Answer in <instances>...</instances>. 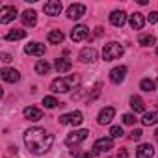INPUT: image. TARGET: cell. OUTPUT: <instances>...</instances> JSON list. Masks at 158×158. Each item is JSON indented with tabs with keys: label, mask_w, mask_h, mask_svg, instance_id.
I'll use <instances>...</instances> for the list:
<instances>
[{
	"label": "cell",
	"mask_w": 158,
	"mask_h": 158,
	"mask_svg": "<svg viewBox=\"0 0 158 158\" xmlns=\"http://www.w3.org/2000/svg\"><path fill=\"white\" fill-rule=\"evenodd\" d=\"M52 141H54V136L41 127H32L24 132V143L28 151L34 154H45L52 147Z\"/></svg>",
	"instance_id": "obj_1"
},
{
	"label": "cell",
	"mask_w": 158,
	"mask_h": 158,
	"mask_svg": "<svg viewBox=\"0 0 158 158\" xmlns=\"http://www.w3.org/2000/svg\"><path fill=\"white\" fill-rule=\"evenodd\" d=\"M76 84H78V76H74V74H71V76H60V78H56V80L50 82V89L54 93H67Z\"/></svg>",
	"instance_id": "obj_2"
},
{
	"label": "cell",
	"mask_w": 158,
	"mask_h": 158,
	"mask_svg": "<svg viewBox=\"0 0 158 158\" xmlns=\"http://www.w3.org/2000/svg\"><path fill=\"white\" fill-rule=\"evenodd\" d=\"M123 52H125L123 45L117 43V41H112V43H108V45L102 48V58H104V61H112V60L121 58Z\"/></svg>",
	"instance_id": "obj_3"
},
{
	"label": "cell",
	"mask_w": 158,
	"mask_h": 158,
	"mask_svg": "<svg viewBox=\"0 0 158 158\" xmlns=\"http://www.w3.org/2000/svg\"><path fill=\"white\" fill-rule=\"evenodd\" d=\"M114 149V138H99L93 143V154H102Z\"/></svg>",
	"instance_id": "obj_4"
},
{
	"label": "cell",
	"mask_w": 158,
	"mask_h": 158,
	"mask_svg": "<svg viewBox=\"0 0 158 158\" xmlns=\"http://www.w3.org/2000/svg\"><path fill=\"white\" fill-rule=\"evenodd\" d=\"M84 121V115L82 112H71V114H65L60 117V125H73V127H78L82 125Z\"/></svg>",
	"instance_id": "obj_5"
},
{
	"label": "cell",
	"mask_w": 158,
	"mask_h": 158,
	"mask_svg": "<svg viewBox=\"0 0 158 158\" xmlns=\"http://www.w3.org/2000/svg\"><path fill=\"white\" fill-rule=\"evenodd\" d=\"M88 130H74V132H71V134H67V138H65V143L67 145H78V143H82L86 138H88Z\"/></svg>",
	"instance_id": "obj_6"
},
{
	"label": "cell",
	"mask_w": 158,
	"mask_h": 158,
	"mask_svg": "<svg viewBox=\"0 0 158 158\" xmlns=\"http://www.w3.org/2000/svg\"><path fill=\"white\" fill-rule=\"evenodd\" d=\"M88 34H89L88 26H84V24H76V26L71 30V39H73L74 43H80V41L88 39Z\"/></svg>",
	"instance_id": "obj_7"
},
{
	"label": "cell",
	"mask_w": 158,
	"mask_h": 158,
	"mask_svg": "<svg viewBox=\"0 0 158 158\" xmlns=\"http://www.w3.org/2000/svg\"><path fill=\"white\" fill-rule=\"evenodd\" d=\"M97 58H99V52H97L93 47L82 48L80 54H78V60H80L82 63H93V61H97Z\"/></svg>",
	"instance_id": "obj_8"
},
{
	"label": "cell",
	"mask_w": 158,
	"mask_h": 158,
	"mask_svg": "<svg viewBox=\"0 0 158 158\" xmlns=\"http://www.w3.org/2000/svg\"><path fill=\"white\" fill-rule=\"evenodd\" d=\"M15 17H17V8H13V6H4L0 10V24H8V23L15 21Z\"/></svg>",
	"instance_id": "obj_9"
},
{
	"label": "cell",
	"mask_w": 158,
	"mask_h": 158,
	"mask_svg": "<svg viewBox=\"0 0 158 158\" xmlns=\"http://www.w3.org/2000/svg\"><path fill=\"white\" fill-rule=\"evenodd\" d=\"M84 13H86V6H84V4H71V6L67 8V17L73 19V21L80 19Z\"/></svg>",
	"instance_id": "obj_10"
},
{
	"label": "cell",
	"mask_w": 158,
	"mask_h": 158,
	"mask_svg": "<svg viewBox=\"0 0 158 158\" xmlns=\"http://www.w3.org/2000/svg\"><path fill=\"white\" fill-rule=\"evenodd\" d=\"M125 74H127V67L125 65H119V67H114L110 71V80L114 84H121L125 80Z\"/></svg>",
	"instance_id": "obj_11"
},
{
	"label": "cell",
	"mask_w": 158,
	"mask_h": 158,
	"mask_svg": "<svg viewBox=\"0 0 158 158\" xmlns=\"http://www.w3.org/2000/svg\"><path fill=\"white\" fill-rule=\"evenodd\" d=\"M114 115H115V108H112V106H106V108H102L101 110V114H99V125H110V121L114 119Z\"/></svg>",
	"instance_id": "obj_12"
},
{
	"label": "cell",
	"mask_w": 158,
	"mask_h": 158,
	"mask_svg": "<svg viewBox=\"0 0 158 158\" xmlns=\"http://www.w3.org/2000/svg\"><path fill=\"white\" fill-rule=\"evenodd\" d=\"M61 10H63V6H61L60 0H50V2L45 4V13H47V15H52V17H54V15H60Z\"/></svg>",
	"instance_id": "obj_13"
},
{
	"label": "cell",
	"mask_w": 158,
	"mask_h": 158,
	"mask_svg": "<svg viewBox=\"0 0 158 158\" xmlns=\"http://www.w3.org/2000/svg\"><path fill=\"white\" fill-rule=\"evenodd\" d=\"M128 23H130V28H132V30H141V28H143V24H145V17H143V13L136 11V13H132V15H130Z\"/></svg>",
	"instance_id": "obj_14"
},
{
	"label": "cell",
	"mask_w": 158,
	"mask_h": 158,
	"mask_svg": "<svg viewBox=\"0 0 158 158\" xmlns=\"http://www.w3.org/2000/svg\"><path fill=\"white\" fill-rule=\"evenodd\" d=\"M24 52L26 54H30V56H43L45 54V45H41V43H28L26 47H24Z\"/></svg>",
	"instance_id": "obj_15"
},
{
	"label": "cell",
	"mask_w": 158,
	"mask_h": 158,
	"mask_svg": "<svg viewBox=\"0 0 158 158\" xmlns=\"http://www.w3.org/2000/svg\"><path fill=\"white\" fill-rule=\"evenodd\" d=\"M152 154H154V147L149 143H141L136 149V158H152Z\"/></svg>",
	"instance_id": "obj_16"
},
{
	"label": "cell",
	"mask_w": 158,
	"mask_h": 158,
	"mask_svg": "<svg viewBox=\"0 0 158 158\" xmlns=\"http://www.w3.org/2000/svg\"><path fill=\"white\" fill-rule=\"evenodd\" d=\"M2 78L6 82H10V84H17L19 80H21V74H19V71H15V69H2Z\"/></svg>",
	"instance_id": "obj_17"
},
{
	"label": "cell",
	"mask_w": 158,
	"mask_h": 158,
	"mask_svg": "<svg viewBox=\"0 0 158 158\" xmlns=\"http://www.w3.org/2000/svg\"><path fill=\"white\" fill-rule=\"evenodd\" d=\"M24 117L30 119V121H39L43 117V110L41 108H35V106H26L24 108Z\"/></svg>",
	"instance_id": "obj_18"
},
{
	"label": "cell",
	"mask_w": 158,
	"mask_h": 158,
	"mask_svg": "<svg viewBox=\"0 0 158 158\" xmlns=\"http://www.w3.org/2000/svg\"><path fill=\"white\" fill-rule=\"evenodd\" d=\"M110 23H112L114 26H123V24L127 23V13H125L123 10L112 11V15H110Z\"/></svg>",
	"instance_id": "obj_19"
},
{
	"label": "cell",
	"mask_w": 158,
	"mask_h": 158,
	"mask_svg": "<svg viewBox=\"0 0 158 158\" xmlns=\"http://www.w3.org/2000/svg\"><path fill=\"white\" fill-rule=\"evenodd\" d=\"M21 19H23V23H24V26H35V23H37V13H35L34 10H26V11L21 15Z\"/></svg>",
	"instance_id": "obj_20"
},
{
	"label": "cell",
	"mask_w": 158,
	"mask_h": 158,
	"mask_svg": "<svg viewBox=\"0 0 158 158\" xmlns=\"http://www.w3.org/2000/svg\"><path fill=\"white\" fill-rule=\"evenodd\" d=\"M71 67H73V63L65 58H56L54 60V69L58 73H67V71H71Z\"/></svg>",
	"instance_id": "obj_21"
},
{
	"label": "cell",
	"mask_w": 158,
	"mask_h": 158,
	"mask_svg": "<svg viewBox=\"0 0 158 158\" xmlns=\"http://www.w3.org/2000/svg\"><path fill=\"white\" fill-rule=\"evenodd\" d=\"M130 108L134 110V114H139V112H145V102L141 101V97L134 95L130 97Z\"/></svg>",
	"instance_id": "obj_22"
},
{
	"label": "cell",
	"mask_w": 158,
	"mask_h": 158,
	"mask_svg": "<svg viewBox=\"0 0 158 158\" xmlns=\"http://www.w3.org/2000/svg\"><path fill=\"white\" fill-rule=\"evenodd\" d=\"M47 41H48L50 45H60V43L63 41V32H61V30H52V32H48Z\"/></svg>",
	"instance_id": "obj_23"
},
{
	"label": "cell",
	"mask_w": 158,
	"mask_h": 158,
	"mask_svg": "<svg viewBox=\"0 0 158 158\" xmlns=\"http://www.w3.org/2000/svg\"><path fill=\"white\" fill-rule=\"evenodd\" d=\"M138 43H139L141 47H152V45L156 43V39H154V35H152V34H139Z\"/></svg>",
	"instance_id": "obj_24"
},
{
	"label": "cell",
	"mask_w": 158,
	"mask_h": 158,
	"mask_svg": "<svg viewBox=\"0 0 158 158\" xmlns=\"http://www.w3.org/2000/svg\"><path fill=\"white\" fill-rule=\"evenodd\" d=\"M141 123H143L145 127L156 125V123H158V110H154V112H149V114H145V115H143V119H141Z\"/></svg>",
	"instance_id": "obj_25"
},
{
	"label": "cell",
	"mask_w": 158,
	"mask_h": 158,
	"mask_svg": "<svg viewBox=\"0 0 158 158\" xmlns=\"http://www.w3.org/2000/svg\"><path fill=\"white\" fill-rule=\"evenodd\" d=\"M24 37H26L24 30H10L6 34V41H19V39H24Z\"/></svg>",
	"instance_id": "obj_26"
},
{
	"label": "cell",
	"mask_w": 158,
	"mask_h": 158,
	"mask_svg": "<svg viewBox=\"0 0 158 158\" xmlns=\"http://www.w3.org/2000/svg\"><path fill=\"white\" fill-rule=\"evenodd\" d=\"M50 71V65H48V61H45V60H39L37 63H35V73L37 74H47Z\"/></svg>",
	"instance_id": "obj_27"
},
{
	"label": "cell",
	"mask_w": 158,
	"mask_h": 158,
	"mask_svg": "<svg viewBox=\"0 0 158 158\" xmlns=\"http://www.w3.org/2000/svg\"><path fill=\"white\" fill-rule=\"evenodd\" d=\"M43 104H45V108H56V106H63L58 99H54V97H45L43 99Z\"/></svg>",
	"instance_id": "obj_28"
},
{
	"label": "cell",
	"mask_w": 158,
	"mask_h": 158,
	"mask_svg": "<svg viewBox=\"0 0 158 158\" xmlns=\"http://www.w3.org/2000/svg\"><path fill=\"white\" fill-rule=\"evenodd\" d=\"M139 88L143 89V91H154V82L152 80H149V78H143V80L139 82Z\"/></svg>",
	"instance_id": "obj_29"
},
{
	"label": "cell",
	"mask_w": 158,
	"mask_h": 158,
	"mask_svg": "<svg viewBox=\"0 0 158 158\" xmlns=\"http://www.w3.org/2000/svg\"><path fill=\"white\" fill-rule=\"evenodd\" d=\"M110 138H123V128L121 127H112L110 128Z\"/></svg>",
	"instance_id": "obj_30"
},
{
	"label": "cell",
	"mask_w": 158,
	"mask_h": 158,
	"mask_svg": "<svg viewBox=\"0 0 158 158\" xmlns=\"http://www.w3.org/2000/svg\"><path fill=\"white\" fill-rule=\"evenodd\" d=\"M136 121H138V119H136V115H132V114H125V115H123V123H125V125H134Z\"/></svg>",
	"instance_id": "obj_31"
},
{
	"label": "cell",
	"mask_w": 158,
	"mask_h": 158,
	"mask_svg": "<svg viewBox=\"0 0 158 158\" xmlns=\"http://www.w3.org/2000/svg\"><path fill=\"white\" fill-rule=\"evenodd\" d=\"M141 134H143V132H141L139 128H136V130H132V132H130V139H134V141H138V139L141 138Z\"/></svg>",
	"instance_id": "obj_32"
},
{
	"label": "cell",
	"mask_w": 158,
	"mask_h": 158,
	"mask_svg": "<svg viewBox=\"0 0 158 158\" xmlns=\"http://www.w3.org/2000/svg\"><path fill=\"white\" fill-rule=\"evenodd\" d=\"M149 23H151V24L158 23V13H156V11H151V13H149Z\"/></svg>",
	"instance_id": "obj_33"
},
{
	"label": "cell",
	"mask_w": 158,
	"mask_h": 158,
	"mask_svg": "<svg viewBox=\"0 0 158 158\" xmlns=\"http://www.w3.org/2000/svg\"><path fill=\"white\" fill-rule=\"evenodd\" d=\"M2 61H4V63H10V61H11V54L2 52Z\"/></svg>",
	"instance_id": "obj_34"
},
{
	"label": "cell",
	"mask_w": 158,
	"mask_h": 158,
	"mask_svg": "<svg viewBox=\"0 0 158 158\" xmlns=\"http://www.w3.org/2000/svg\"><path fill=\"white\" fill-rule=\"evenodd\" d=\"M117 156H119V158H128V152H127V149H121Z\"/></svg>",
	"instance_id": "obj_35"
},
{
	"label": "cell",
	"mask_w": 158,
	"mask_h": 158,
	"mask_svg": "<svg viewBox=\"0 0 158 158\" xmlns=\"http://www.w3.org/2000/svg\"><path fill=\"white\" fill-rule=\"evenodd\" d=\"M76 158H93V154H89V152H84V154H78Z\"/></svg>",
	"instance_id": "obj_36"
},
{
	"label": "cell",
	"mask_w": 158,
	"mask_h": 158,
	"mask_svg": "<svg viewBox=\"0 0 158 158\" xmlns=\"http://www.w3.org/2000/svg\"><path fill=\"white\" fill-rule=\"evenodd\" d=\"M154 138H156V139H158V128H156V132H154Z\"/></svg>",
	"instance_id": "obj_37"
},
{
	"label": "cell",
	"mask_w": 158,
	"mask_h": 158,
	"mask_svg": "<svg viewBox=\"0 0 158 158\" xmlns=\"http://www.w3.org/2000/svg\"><path fill=\"white\" fill-rule=\"evenodd\" d=\"M156 56H158V47H156Z\"/></svg>",
	"instance_id": "obj_38"
},
{
	"label": "cell",
	"mask_w": 158,
	"mask_h": 158,
	"mask_svg": "<svg viewBox=\"0 0 158 158\" xmlns=\"http://www.w3.org/2000/svg\"><path fill=\"white\" fill-rule=\"evenodd\" d=\"M156 82H158V80H156Z\"/></svg>",
	"instance_id": "obj_39"
}]
</instances>
